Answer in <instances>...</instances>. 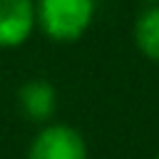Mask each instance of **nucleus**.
<instances>
[{"instance_id": "2", "label": "nucleus", "mask_w": 159, "mask_h": 159, "mask_svg": "<svg viewBox=\"0 0 159 159\" xmlns=\"http://www.w3.org/2000/svg\"><path fill=\"white\" fill-rule=\"evenodd\" d=\"M27 159H87V147L77 129L50 124L32 139Z\"/></svg>"}, {"instance_id": "7", "label": "nucleus", "mask_w": 159, "mask_h": 159, "mask_svg": "<svg viewBox=\"0 0 159 159\" xmlns=\"http://www.w3.org/2000/svg\"><path fill=\"white\" fill-rule=\"evenodd\" d=\"M157 159H159V157H157Z\"/></svg>"}, {"instance_id": "3", "label": "nucleus", "mask_w": 159, "mask_h": 159, "mask_svg": "<svg viewBox=\"0 0 159 159\" xmlns=\"http://www.w3.org/2000/svg\"><path fill=\"white\" fill-rule=\"evenodd\" d=\"M32 0H0V47L22 45L35 27Z\"/></svg>"}, {"instance_id": "1", "label": "nucleus", "mask_w": 159, "mask_h": 159, "mask_svg": "<svg viewBox=\"0 0 159 159\" xmlns=\"http://www.w3.org/2000/svg\"><path fill=\"white\" fill-rule=\"evenodd\" d=\"M37 25L57 42H72L84 35L94 17V0H37Z\"/></svg>"}, {"instance_id": "6", "label": "nucleus", "mask_w": 159, "mask_h": 159, "mask_svg": "<svg viewBox=\"0 0 159 159\" xmlns=\"http://www.w3.org/2000/svg\"><path fill=\"white\" fill-rule=\"evenodd\" d=\"M147 5H159V0H144Z\"/></svg>"}, {"instance_id": "4", "label": "nucleus", "mask_w": 159, "mask_h": 159, "mask_svg": "<svg viewBox=\"0 0 159 159\" xmlns=\"http://www.w3.org/2000/svg\"><path fill=\"white\" fill-rule=\"evenodd\" d=\"M17 102H20V109H22V114L27 119L45 122L55 112L57 94H55V87L50 82H45V80H30V82H25L20 87Z\"/></svg>"}, {"instance_id": "5", "label": "nucleus", "mask_w": 159, "mask_h": 159, "mask_svg": "<svg viewBox=\"0 0 159 159\" xmlns=\"http://www.w3.org/2000/svg\"><path fill=\"white\" fill-rule=\"evenodd\" d=\"M137 47L154 62H159V5H149L134 25Z\"/></svg>"}]
</instances>
